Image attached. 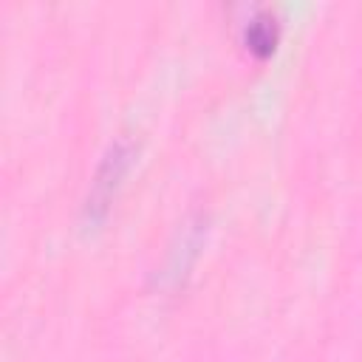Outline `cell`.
<instances>
[{
  "label": "cell",
  "instance_id": "obj_1",
  "mask_svg": "<svg viewBox=\"0 0 362 362\" xmlns=\"http://www.w3.org/2000/svg\"><path fill=\"white\" fill-rule=\"evenodd\" d=\"M133 158H136V141L130 136H116L107 144V150L102 153V161H99V167L90 178L85 204H82V218L88 223H99L107 215V209H110Z\"/></svg>",
  "mask_w": 362,
  "mask_h": 362
},
{
  "label": "cell",
  "instance_id": "obj_2",
  "mask_svg": "<svg viewBox=\"0 0 362 362\" xmlns=\"http://www.w3.org/2000/svg\"><path fill=\"white\" fill-rule=\"evenodd\" d=\"M277 34H280L277 17H274L272 11H257V14L246 23V28H243V42H246V48H249L252 54L266 57V54L274 51Z\"/></svg>",
  "mask_w": 362,
  "mask_h": 362
}]
</instances>
